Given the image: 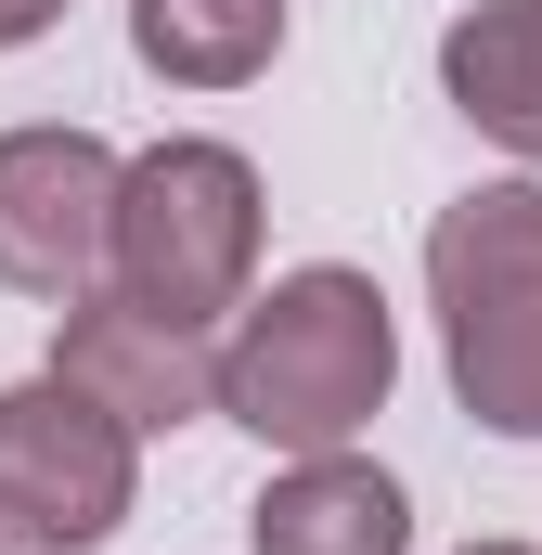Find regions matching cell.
Instances as JSON below:
<instances>
[{
	"label": "cell",
	"instance_id": "obj_11",
	"mask_svg": "<svg viewBox=\"0 0 542 555\" xmlns=\"http://www.w3.org/2000/svg\"><path fill=\"white\" fill-rule=\"evenodd\" d=\"M465 555H542V543H465Z\"/></svg>",
	"mask_w": 542,
	"mask_h": 555
},
{
	"label": "cell",
	"instance_id": "obj_2",
	"mask_svg": "<svg viewBox=\"0 0 542 555\" xmlns=\"http://www.w3.org/2000/svg\"><path fill=\"white\" fill-rule=\"evenodd\" d=\"M426 310H439V375L465 426L542 439V181H465L426 220Z\"/></svg>",
	"mask_w": 542,
	"mask_h": 555
},
{
	"label": "cell",
	"instance_id": "obj_8",
	"mask_svg": "<svg viewBox=\"0 0 542 555\" xmlns=\"http://www.w3.org/2000/svg\"><path fill=\"white\" fill-rule=\"evenodd\" d=\"M439 104L517 168H542V0H465L439 26Z\"/></svg>",
	"mask_w": 542,
	"mask_h": 555
},
{
	"label": "cell",
	"instance_id": "obj_5",
	"mask_svg": "<svg viewBox=\"0 0 542 555\" xmlns=\"http://www.w3.org/2000/svg\"><path fill=\"white\" fill-rule=\"evenodd\" d=\"M117 194H130V155L104 130H78V117L0 130V284L39 310H78L117 272Z\"/></svg>",
	"mask_w": 542,
	"mask_h": 555
},
{
	"label": "cell",
	"instance_id": "obj_6",
	"mask_svg": "<svg viewBox=\"0 0 542 555\" xmlns=\"http://www.w3.org/2000/svg\"><path fill=\"white\" fill-rule=\"evenodd\" d=\"M52 375L91 388L130 439H168V426L220 414V336L142 310V297H117V284H91L78 310H52Z\"/></svg>",
	"mask_w": 542,
	"mask_h": 555
},
{
	"label": "cell",
	"instance_id": "obj_10",
	"mask_svg": "<svg viewBox=\"0 0 542 555\" xmlns=\"http://www.w3.org/2000/svg\"><path fill=\"white\" fill-rule=\"evenodd\" d=\"M65 26V0H0V52H26V39H52Z\"/></svg>",
	"mask_w": 542,
	"mask_h": 555
},
{
	"label": "cell",
	"instance_id": "obj_12",
	"mask_svg": "<svg viewBox=\"0 0 542 555\" xmlns=\"http://www.w3.org/2000/svg\"><path fill=\"white\" fill-rule=\"evenodd\" d=\"M0 555H13V543H0Z\"/></svg>",
	"mask_w": 542,
	"mask_h": 555
},
{
	"label": "cell",
	"instance_id": "obj_1",
	"mask_svg": "<svg viewBox=\"0 0 542 555\" xmlns=\"http://www.w3.org/2000/svg\"><path fill=\"white\" fill-rule=\"evenodd\" d=\"M401 388V310L349 259H297L220 323V426L259 452H349Z\"/></svg>",
	"mask_w": 542,
	"mask_h": 555
},
{
	"label": "cell",
	"instance_id": "obj_7",
	"mask_svg": "<svg viewBox=\"0 0 542 555\" xmlns=\"http://www.w3.org/2000/svg\"><path fill=\"white\" fill-rule=\"evenodd\" d=\"M246 555H413V491L362 452H297L246 504Z\"/></svg>",
	"mask_w": 542,
	"mask_h": 555
},
{
	"label": "cell",
	"instance_id": "obj_9",
	"mask_svg": "<svg viewBox=\"0 0 542 555\" xmlns=\"http://www.w3.org/2000/svg\"><path fill=\"white\" fill-rule=\"evenodd\" d=\"M284 0H130V52L168 91H246L284 65Z\"/></svg>",
	"mask_w": 542,
	"mask_h": 555
},
{
	"label": "cell",
	"instance_id": "obj_3",
	"mask_svg": "<svg viewBox=\"0 0 542 555\" xmlns=\"http://www.w3.org/2000/svg\"><path fill=\"white\" fill-rule=\"evenodd\" d=\"M259 168L233 155V142L207 130H168L130 155V194H117V297L142 310H168V323H194V336H220L246 297H259Z\"/></svg>",
	"mask_w": 542,
	"mask_h": 555
},
{
	"label": "cell",
	"instance_id": "obj_4",
	"mask_svg": "<svg viewBox=\"0 0 542 555\" xmlns=\"http://www.w3.org/2000/svg\"><path fill=\"white\" fill-rule=\"evenodd\" d=\"M142 504V439L52 362L0 388V543L13 555H104Z\"/></svg>",
	"mask_w": 542,
	"mask_h": 555
}]
</instances>
